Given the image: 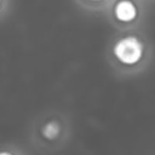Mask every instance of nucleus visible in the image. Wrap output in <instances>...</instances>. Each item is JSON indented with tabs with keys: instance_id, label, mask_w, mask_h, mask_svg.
<instances>
[{
	"instance_id": "6",
	"label": "nucleus",
	"mask_w": 155,
	"mask_h": 155,
	"mask_svg": "<svg viewBox=\"0 0 155 155\" xmlns=\"http://www.w3.org/2000/svg\"><path fill=\"white\" fill-rule=\"evenodd\" d=\"M139 1H142V2H143V1H150V0H139Z\"/></svg>"
},
{
	"instance_id": "4",
	"label": "nucleus",
	"mask_w": 155,
	"mask_h": 155,
	"mask_svg": "<svg viewBox=\"0 0 155 155\" xmlns=\"http://www.w3.org/2000/svg\"><path fill=\"white\" fill-rule=\"evenodd\" d=\"M76 4L90 12H107L115 0H75Z\"/></svg>"
},
{
	"instance_id": "3",
	"label": "nucleus",
	"mask_w": 155,
	"mask_h": 155,
	"mask_svg": "<svg viewBox=\"0 0 155 155\" xmlns=\"http://www.w3.org/2000/svg\"><path fill=\"white\" fill-rule=\"evenodd\" d=\"M110 22L119 30H133L143 17L142 1L139 0H115L107 11Z\"/></svg>"
},
{
	"instance_id": "1",
	"label": "nucleus",
	"mask_w": 155,
	"mask_h": 155,
	"mask_svg": "<svg viewBox=\"0 0 155 155\" xmlns=\"http://www.w3.org/2000/svg\"><path fill=\"white\" fill-rule=\"evenodd\" d=\"M108 56L116 73L125 76L136 75L150 63L151 45L138 30H124L113 39Z\"/></svg>"
},
{
	"instance_id": "5",
	"label": "nucleus",
	"mask_w": 155,
	"mask_h": 155,
	"mask_svg": "<svg viewBox=\"0 0 155 155\" xmlns=\"http://www.w3.org/2000/svg\"><path fill=\"white\" fill-rule=\"evenodd\" d=\"M0 155H24V153H23V150L21 148L15 147L12 144H7V145L2 147Z\"/></svg>"
},
{
	"instance_id": "2",
	"label": "nucleus",
	"mask_w": 155,
	"mask_h": 155,
	"mask_svg": "<svg viewBox=\"0 0 155 155\" xmlns=\"http://www.w3.org/2000/svg\"><path fill=\"white\" fill-rule=\"evenodd\" d=\"M69 122L61 113H48L39 119L33 128V139L38 147L53 150L67 142Z\"/></svg>"
}]
</instances>
